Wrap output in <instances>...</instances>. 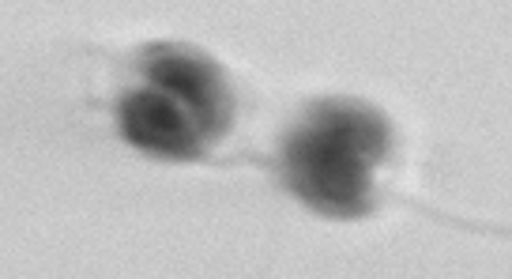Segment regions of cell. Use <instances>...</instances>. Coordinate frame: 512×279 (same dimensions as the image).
I'll list each match as a JSON object with an SVG mask.
<instances>
[{
	"label": "cell",
	"mask_w": 512,
	"mask_h": 279,
	"mask_svg": "<svg viewBox=\"0 0 512 279\" xmlns=\"http://www.w3.org/2000/svg\"><path fill=\"white\" fill-rule=\"evenodd\" d=\"M388 155V125L354 102H320L283 144V181L324 215H362L373 204V166Z\"/></svg>",
	"instance_id": "1"
},
{
	"label": "cell",
	"mask_w": 512,
	"mask_h": 279,
	"mask_svg": "<svg viewBox=\"0 0 512 279\" xmlns=\"http://www.w3.org/2000/svg\"><path fill=\"white\" fill-rule=\"evenodd\" d=\"M117 125L132 148L159 159H196L204 151V132L192 114L159 87H136L117 102Z\"/></svg>",
	"instance_id": "3"
},
{
	"label": "cell",
	"mask_w": 512,
	"mask_h": 279,
	"mask_svg": "<svg viewBox=\"0 0 512 279\" xmlns=\"http://www.w3.org/2000/svg\"><path fill=\"white\" fill-rule=\"evenodd\" d=\"M140 72L151 80V87L174 95L189 110L208 144L230 129V106H234L230 87H226L223 68L208 61L204 53L181 50V46H151L140 57Z\"/></svg>",
	"instance_id": "2"
}]
</instances>
